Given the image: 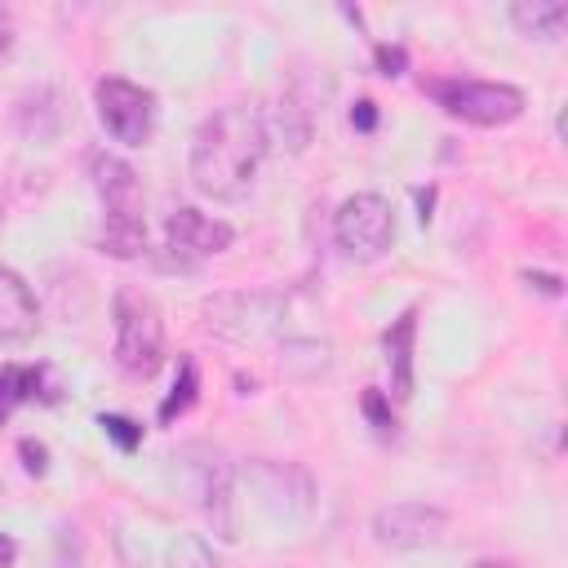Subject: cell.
I'll return each mask as SVG.
<instances>
[{
    "label": "cell",
    "instance_id": "cell-1",
    "mask_svg": "<svg viewBox=\"0 0 568 568\" xmlns=\"http://www.w3.org/2000/svg\"><path fill=\"white\" fill-rule=\"evenodd\" d=\"M266 155V124L253 106L213 111L191 138V182L209 200H244Z\"/></svg>",
    "mask_w": 568,
    "mask_h": 568
},
{
    "label": "cell",
    "instance_id": "cell-2",
    "mask_svg": "<svg viewBox=\"0 0 568 568\" xmlns=\"http://www.w3.org/2000/svg\"><path fill=\"white\" fill-rule=\"evenodd\" d=\"M115 311V364L120 373L146 382L155 377V368L164 364V320L160 306L151 302V293L138 288H120L111 297Z\"/></svg>",
    "mask_w": 568,
    "mask_h": 568
},
{
    "label": "cell",
    "instance_id": "cell-3",
    "mask_svg": "<svg viewBox=\"0 0 568 568\" xmlns=\"http://www.w3.org/2000/svg\"><path fill=\"white\" fill-rule=\"evenodd\" d=\"M430 98L453 115L475 129H501L524 115V93L515 84H493V80H430Z\"/></svg>",
    "mask_w": 568,
    "mask_h": 568
},
{
    "label": "cell",
    "instance_id": "cell-4",
    "mask_svg": "<svg viewBox=\"0 0 568 568\" xmlns=\"http://www.w3.org/2000/svg\"><path fill=\"white\" fill-rule=\"evenodd\" d=\"M93 106H98L102 129L115 142H124V146L151 142V133H155V93L151 89L120 80V75H106L93 84Z\"/></svg>",
    "mask_w": 568,
    "mask_h": 568
},
{
    "label": "cell",
    "instance_id": "cell-5",
    "mask_svg": "<svg viewBox=\"0 0 568 568\" xmlns=\"http://www.w3.org/2000/svg\"><path fill=\"white\" fill-rule=\"evenodd\" d=\"M333 240H337V248L346 257L377 262L390 248V240H395V213H390V204L382 195H373V191L351 195L337 209V217H333Z\"/></svg>",
    "mask_w": 568,
    "mask_h": 568
},
{
    "label": "cell",
    "instance_id": "cell-6",
    "mask_svg": "<svg viewBox=\"0 0 568 568\" xmlns=\"http://www.w3.org/2000/svg\"><path fill=\"white\" fill-rule=\"evenodd\" d=\"M444 528H448V515L426 501H395L373 515V537H377V546H390V550L435 546L444 537Z\"/></svg>",
    "mask_w": 568,
    "mask_h": 568
},
{
    "label": "cell",
    "instance_id": "cell-7",
    "mask_svg": "<svg viewBox=\"0 0 568 568\" xmlns=\"http://www.w3.org/2000/svg\"><path fill=\"white\" fill-rule=\"evenodd\" d=\"M231 240H235L231 222L209 217V213H200V209H191V204L173 209L169 222H164V248H169L173 257H182V262L217 257V253L231 248Z\"/></svg>",
    "mask_w": 568,
    "mask_h": 568
},
{
    "label": "cell",
    "instance_id": "cell-8",
    "mask_svg": "<svg viewBox=\"0 0 568 568\" xmlns=\"http://www.w3.org/2000/svg\"><path fill=\"white\" fill-rule=\"evenodd\" d=\"M89 178H93V191L102 200V213L111 217H142V178L129 160L111 155V151H93L89 155Z\"/></svg>",
    "mask_w": 568,
    "mask_h": 568
},
{
    "label": "cell",
    "instance_id": "cell-9",
    "mask_svg": "<svg viewBox=\"0 0 568 568\" xmlns=\"http://www.w3.org/2000/svg\"><path fill=\"white\" fill-rule=\"evenodd\" d=\"M36 324H40L36 293L18 271L0 266V342H22L36 333Z\"/></svg>",
    "mask_w": 568,
    "mask_h": 568
},
{
    "label": "cell",
    "instance_id": "cell-10",
    "mask_svg": "<svg viewBox=\"0 0 568 568\" xmlns=\"http://www.w3.org/2000/svg\"><path fill=\"white\" fill-rule=\"evenodd\" d=\"M413 337H417V311H404V315L386 328V337H382L395 399H408V395H413Z\"/></svg>",
    "mask_w": 568,
    "mask_h": 568
},
{
    "label": "cell",
    "instance_id": "cell-11",
    "mask_svg": "<svg viewBox=\"0 0 568 568\" xmlns=\"http://www.w3.org/2000/svg\"><path fill=\"white\" fill-rule=\"evenodd\" d=\"M49 368L44 364H0V426L13 417V408L31 404V399H53V390H44Z\"/></svg>",
    "mask_w": 568,
    "mask_h": 568
},
{
    "label": "cell",
    "instance_id": "cell-12",
    "mask_svg": "<svg viewBox=\"0 0 568 568\" xmlns=\"http://www.w3.org/2000/svg\"><path fill=\"white\" fill-rule=\"evenodd\" d=\"M510 22H515L524 36L559 40L564 27H568V4H564V0H519V4H510Z\"/></svg>",
    "mask_w": 568,
    "mask_h": 568
},
{
    "label": "cell",
    "instance_id": "cell-13",
    "mask_svg": "<svg viewBox=\"0 0 568 568\" xmlns=\"http://www.w3.org/2000/svg\"><path fill=\"white\" fill-rule=\"evenodd\" d=\"M98 248L106 257H120V262L142 257L146 253V217H111V213H102Z\"/></svg>",
    "mask_w": 568,
    "mask_h": 568
},
{
    "label": "cell",
    "instance_id": "cell-14",
    "mask_svg": "<svg viewBox=\"0 0 568 568\" xmlns=\"http://www.w3.org/2000/svg\"><path fill=\"white\" fill-rule=\"evenodd\" d=\"M195 395H200V368H195L191 355H182V359H178V377H173V386H169V395H164V404H160V422L182 417V413L195 404Z\"/></svg>",
    "mask_w": 568,
    "mask_h": 568
},
{
    "label": "cell",
    "instance_id": "cell-15",
    "mask_svg": "<svg viewBox=\"0 0 568 568\" xmlns=\"http://www.w3.org/2000/svg\"><path fill=\"white\" fill-rule=\"evenodd\" d=\"M169 568H217V559H213V550L204 546V537L182 532V537L169 546Z\"/></svg>",
    "mask_w": 568,
    "mask_h": 568
},
{
    "label": "cell",
    "instance_id": "cell-16",
    "mask_svg": "<svg viewBox=\"0 0 568 568\" xmlns=\"http://www.w3.org/2000/svg\"><path fill=\"white\" fill-rule=\"evenodd\" d=\"M98 426H102V430L115 439V448H120V453H133V448L142 444V426H138L133 417H120V413H102V417H98Z\"/></svg>",
    "mask_w": 568,
    "mask_h": 568
},
{
    "label": "cell",
    "instance_id": "cell-17",
    "mask_svg": "<svg viewBox=\"0 0 568 568\" xmlns=\"http://www.w3.org/2000/svg\"><path fill=\"white\" fill-rule=\"evenodd\" d=\"M364 413L373 417V426L377 430H395V417H390V408H386V399H382V390H364Z\"/></svg>",
    "mask_w": 568,
    "mask_h": 568
},
{
    "label": "cell",
    "instance_id": "cell-18",
    "mask_svg": "<svg viewBox=\"0 0 568 568\" xmlns=\"http://www.w3.org/2000/svg\"><path fill=\"white\" fill-rule=\"evenodd\" d=\"M18 453H22V466H27V475H44V470H49V448H44V444H36V439H22V444H18Z\"/></svg>",
    "mask_w": 568,
    "mask_h": 568
},
{
    "label": "cell",
    "instance_id": "cell-19",
    "mask_svg": "<svg viewBox=\"0 0 568 568\" xmlns=\"http://www.w3.org/2000/svg\"><path fill=\"white\" fill-rule=\"evenodd\" d=\"M377 67H382V75H404V49L377 44Z\"/></svg>",
    "mask_w": 568,
    "mask_h": 568
},
{
    "label": "cell",
    "instance_id": "cell-20",
    "mask_svg": "<svg viewBox=\"0 0 568 568\" xmlns=\"http://www.w3.org/2000/svg\"><path fill=\"white\" fill-rule=\"evenodd\" d=\"M351 124H355V129H364V133H368V129H373V124H377V106H373V102H368V98H364V102H355V111H351Z\"/></svg>",
    "mask_w": 568,
    "mask_h": 568
},
{
    "label": "cell",
    "instance_id": "cell-21",
    "mask_svg": "<svg viewBox=\"0 0 568 568\" xmlns=\"http://www.w3.org/2000/svg\"><path fill=\"white\" fill-rule=\"evenodd\" d=\"M13 53V18H9V9H0V62Z\"/></svg>",
    "mask_w": 568,
    "mask_h": 568
},
{
    "label": "cell",
    "instance_id": "cell-22",
    "mask_svg": "<svg viewBox=\"0 0 568 568\" xmlns=\"http://www.w3.org/2000/svg\"><path fill=\"white\" fill-rule=\"evenodd\" d=\"M13 559H18V541L9 532H0V568H13Z\"/></svg>",
    "mask_w": 568,
    "mask_h": 568
},
{
    "label": "cell",
    "instance_id": "cell-23",
    "mask_svg": "<svg viewBox=\"0 0 568 568\" xmlns=\"http://www.w3.org/2000/svg\"><path fill=\"white\" fill-rule=\"evenodd\" d=\"M475 568H519V564H510V559H484V564H475Z\"/></svg>",
    "mask_w": 568,
    "mask_h": 568
}]
</instances>
